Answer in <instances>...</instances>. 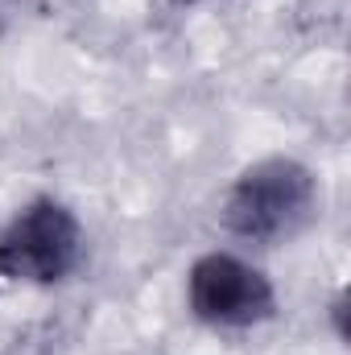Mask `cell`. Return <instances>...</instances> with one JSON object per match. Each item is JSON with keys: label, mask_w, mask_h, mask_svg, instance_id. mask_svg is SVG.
<instances>
[{"label": "cell", "mask_w": 351, "mask_h": 355, "mask_svg": "<svg viewBox=\"0 0 351 355\" xmlns=\"http://www.w3.org/2000/svg\"><path fill=\"white\" fill-rule=\"evenodd\" d=\"M314 207H318V182L302 162L264 157L236 178V186L223 202V223L240 240L277 244V240H289L293 232H302L310 223Z\"/></svg>", "instance_id": "cell-1"}, {"label": "cell", "mask_w": 351, "mask_h": 355, "mask_svg": "<svg viewBox=\"0 0 351 355\" xmlns=\"http://www.w3.org/2000/svg\"><path fill=\"white\" fill-rule=\"evenodd\" d=\"M83 257V227L71 207L54 198L29 202L4 232H0V277L54 285L67 281Z\"/></svg>", "instance_id": "cell-2"}, {"label": "cell", "mask_w": 351, "mask_h": 355, "mask_svg": "<svg viewBox=\"0 0 351 355\" xmlns=\"http://www.w3.org/2000/svg\"><path fill=\"white\" fill-rule=\"evenodd\" d=\"M186 297H190L194 318L211 327H232V331L257 327L264 318H273L277 310V293L268 277L232 252L198 257L186 277Z\"/></svg>", "instance_id": "cell-3"}, {"label": "cell", "mask_w": 351, "mask_h": 355, "mask_svg": "<svg viewBox=\"0 0 351 355\" xmlns=\"http://www.w3.org/2000/svg\"><path fill=\"white\" fill-rule=\"evenodd\" d=\"M186 4H194V0H186Z\"/></svg>", "instance_id": "cell-4"}]
</instances>
